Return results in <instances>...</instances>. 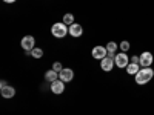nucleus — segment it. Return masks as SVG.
I'll return each mask as SVG.
<instances>
[{
  "label": "nucleus",
  "instance_id": "a211bd4d",
  "mask_svg": "<svg viewBox=\"0 0 154 115\" xmlns=\"http://www.w3.org/2000/svg\"><path fill=\"white\" fill-rule=\"evenodd\" d=\"M53 69H54L56 72H60V71L63 69V68H62V63H59V61H56V63H54V65H53Z\"/></svg>",
  "mask_w": 154,
  "mask_h": 115
},
{
  "label": "nucleus",
  "instance_id": "f257e3e1",
  "mask_svg": "<svg viewBox=\"0 0 154 115\" xmlns=\"http://www.w3.org/2000/svg\"><path fill=\"white\" fill-rule=\"evenodd\" d=\"M134 77H136V83L137 84H146L154 77V71L151 68H142Z\"/></svg>",
  "mask_w": 154,
  "mask_h": 115
},
{
  "label": "nucleus",
  "instance_id": "39448f33",
  "mask_svg": "<svg viewBox=\"0 0 154 115\" xmlns=\"http://www.w3.org/2000/svg\"><path fill=\"white\" fill-rule=\"evenodd\" d=\"M20 45H22V48H23L25 51H32V49L35 48V38H34L32 35H25V37L22 38Z\"/></svg>",
  "mask_w": 154,
  "mask_h": 115
},
{
  "label": "nucleus",
  "instance_id": "6e6552de",
  "mask_svg": "<svg viewBox=\"0 0 154 115\" xmlns=\"http://www.w3.org/2000/svg\"><path fill=\"white\" fill-rule=\"evenodd\" d=\"M51 91H53L56 95H60L63 91H65V81H62L60 78L51 83Z\"/></svg>",
  "mask_w": 154,
  "mask_h": 115
},
{
  "label": "nucleus",
  "instance_id": "f03ea898",
  "mask_svg": "<svg viewBox=\"0 0 154 115\" xmlns=\"http://www.w3.org/2000/svg\"><path fill=\"white\" fill-rule=\"evenodd\" d=\"M51 32H53V35L57 37V38H63L66 34H69V32H68V28H66V25L63 23V22L54 23L53 28H51Z\"/></svg>",
  "mask_w": 154,
  "mask_h": 115
},
{
  "label": "nucleus",
  "instance_id": "f3484780",
  "mask_svg": "<svg viewBox=\"0 0 154 115\" xmlns=\"http://www.w3.org/2000/svg\"><path fill=\"white\" fill-rule=\"evenodd\" d=\"M119 48H120L122 52H126V51L130 49V43H128V42L125 40V42H122V43H120V46H119Z\"/></svg>",
  "mask_w": 154,
  "mask_h": 115
},
{
  "label": "nucleus",
  "instance_id": "9d476101",
  "mask_svg": "<svg viewBox=\"0 0 154 115\" xmlns=\"http://www.w3.org/2000/svg\"><path fill=\"white\" fill-rule=\"evenodd\" d=\"M68 32H69V35H72V37H80V35L83 34V28L80 26L79 23H72L71 26L68 28Z\"/></svg>",
  "mask_w": 154,
  "mask_h": 115
},
{
  "label": "nucleus",
  "instance_id": "1a4fd4ad",
  "mask_svg": "<svg viewBox=\"0 0 154 115\" xmlns=\"http://www.w3.org/2000/svg\"><path fill=\"white\" fill-rule=\"evenodd\" d=\"M59 78L62 80V81H71L72 78H74V72H72V69H62L60 72H59Z\"/></svg>",
  "mask_w": 154,
  "mask_h": 115
},
{
  "label": "nucleus",
  "instance_id": "4468645a",
  "mask_svg": "<svg viewBox=\"0 0 154 115\" xmlns=\"http://www.w3.org/2000/svg\"><path fill=\"white\" fill-rule=\"evenodd\" d=\"M119 49V45L116 43V42H109L106 45V51H108V54H116V51Z\"/></svg>",
  "mask_w": 154,
  "mask_h": 115
},
{
  "label": "nucleus",
  "instance_id": "2eb2a0df",
  "mask_svg": "<svg viewBox=\"0 0 154 115\" xmlns=\"http://www.w3.org/2000/svg\"><path fill=\"white\" fill-rule=\"evenodd\" d=\"M62 22L65 23L66 26H71L72 22H74V16H72V14H65V16H63V20H62Z\"/></svg>",
  "mask_w": 154,
  "mask_h": 115
},
{
  "label": "nucleus",
  "instance_id": "412c9836",
  "mask_svg": "<svg viewBox=\"0 0 154 115\" xmlns=\"http://www.w3.org/2000/svg\"><path fill=\"white\" fill-rule=\"evenodd\" d=\"M3 2H5V3H14L16 0H3Z\"/></svg>",
  "mask_w": 154,
  "mask_h": 115
},
{
  "label": "nucleus",
  "instance_id": "aec40b11",
  "mask_svg": "<svg viewBox=\"0 0 154 115\" xmlns=\"http://www.w3.org/2000/svg\"><path fill=\"white\" fill-rule=\"evenodd\" d=\"M5 86H8V81L6 80H2V81H0V87H5Z\"/></svg>",
  "mask_w": 154,
  "mask_h": 115
},
{
  "label": "nucleus",
  "instance_id": "dca6fc26",
  "mask_svg": "<svg viewBox=\"0 0 154 115\" xmlns=\"http://www.w3.org/2000/svg\"><path fill=\"white\" fill-rule=\"evenodd\" d=\"M31 55H32L34 58H42V57H43V51H42L40 48H34V49L31 51Z\"/></svg>",
  "mask_w": 154,
  "mask_h": 115
},
{
  "label": "nucleus",
  "instance_id": "9b49d317",
  "mask_svg": "<svg viewBox=\"0 0 154 115\" xmlns=\"http://www.w3.org/2000/svg\"><path fill=\"white\" fill-rule=\"evenodd\" d=\"M0 94H2L3 98H12L16 95V89L12 87V86H5V87H0Z\"/></svg>",
  "mask_w": 154,
  "mask_h": 115
},
{
  "label": "nucleus",
  "instance_id": "6ab92c4d",
  "mask_svg": "<svg viewBox=\"0 0 154 115\" xmlns=\"http://www.w3.org/2000/svg\"><path fill=\"white\" fill-rule=\"evenodd\" d=\"M130 63H134V65H140V57L133 55V58H130Z\"/></svg>",
  "mask_w": 154,
  "mask_h": 115
},
{
  "label": "nucleus",
  "instance_id": "20e7f679",
  "mask_svg": "<svg viewBox=\"0 0 154 115\" xmlns=\"http://www.w3.org/2000/svg\"><path fill=\"white\" fill-rule=\"evenodd\" d=\"M114 63H116L117 68H126L128 65H130V57H128L125 52H119L114 57Z\"/></svg>",
  "mask_w": 154,
  "mask_h": 115
},
{
  "label": "nucleus",
  "instance_id": "0eeeda50",
  "mask_svg": "<svg viewBox=\"0 0 154 115\" xmlns=\"http://www.w3.org/2000/svg\"><path fill=\"white\" fill-rule=\"evenodd\" d=\"M140 57V66L142 68H149L151 66V63H152V54L148 52V51H145V52L142 55H139Z\"/></svg>",
  "mask_w": 154,
  "mask_h": 115
},
{
  "label": "nucleus",
  "instance_id": "ddd939ff",
  "mask_svg": "<svg viewBox=\"0 0 154 115\" xmlns=\"http://www.w3.org/2000/svg\"><path fill=\"white\" fill-rule=\"evenodd\" d=\"M139 71H140L139 65H134V63H130V65L126 66V72L130 74V75H136V74H137Z\"/></svg>",
  "mask_w": 154,
  "mask_h": 115
},
{
  "label": "nucleus",
  "instance_id": "f8f14e48",
  "mask_svg": "<svg viewBox=\"0 0 154 115\" xmlns=\"http://www.w3.org/2000/svg\"><path fill=\"white\" fill-rule=\"evenodd\" d=\"M45 80H46V81H49V83H53V81L59 80V72H56L54 69L46 71V72H45Z\"/></svg>",
  "mask_w": 154,
  "mask_h": 115
},
{
  "label": "nucleus",
  "instance_id": "423d86ee",
  "mask_svg": "<svg viewBox=\"0 0 154 115\" xmlns=\"http://www.w3.org/2000/svg\"><path fill=\"white\" fill-rule=\"evenodd\" d=\"M93 57L96 58V60H103L106 55H108V51H106V48L105 46H96L94 49H93Z\"/></svg>",
  "mask_w": 154,
  "mask_h": 115
},
{
  "label": "nucleus",
  "instance_id": "7ed1b4c3",
  "mask_svg": "<svg viewBox=\"0 0 154 115\" xmlns=\"http://www.w3.org/2000/svg\"><path fill=\"white\" fill-rule=\"evenodd\" d=\"M114 57H116V54H108L103 60L100 61V68H102V71L109 72V71L112 69V66L116 65V63H114Z\"/></svg>",
  "mask_w": 154,
  "mask_h": 115
}]
</instances>
